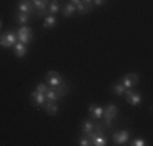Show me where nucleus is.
<instances>
[{"label":"nucleus","instance_id":"obj_1","mask_svg":"<svg viewBox=\"0 0 153 146\" xmlns=\"http://www.w3.org/2000/svg\"><path fill=\"white\" fill-rule=\"evenodd\" d=\"M16 38H18V42H23L28 46L33 41V29L28 26H21L16 32Z\"/></svg>","mask_w":153,"mask_h":146},{"label":"nucleus","instance_id":"obj_2","mask_svg":"<svg viewBox=\"0 0 153 146\" xmlns=\"http://www.w3.org/2000/svg\"><path fill=\"white\" fill-rule=\"evenodd\" d=\"M16 42H18V38H16V32H13V31H8L0 36V46L2 47L8 49V47H13Z\"/></svg>","mask_w":153,"mask_h":146},{"label":"nucleus","instance_id":"obj_3","mask_svg":"<svg viewBox=\"0 0 153 146\" xmlns=\"http://www.w3.org/2000/svg\"><path fill=\"white\" fill-rule=\"evenodd\" d=\"M121 85L126 88V89L134 88L135 85H138V75L137 73H127V75H124L121 78Z\"/></svg>","mask_w":153,"mask_h":146},{"label":"nucleus","instance_id":"obj_4","mask_svg":"<svg viewBox=\"0 0 153 146\" xmlns=\"http://www.w3.org/2000/svg\"><path fill=\"white\" fill-rule=\"evenodd\" d=\"M33 5H34V16H44L47 13L49 0H33Z\"/></svg>","mask_w":153,"mask_h":146},{"label":"nucleus","instance_id":"obj_5","mask_svg":"<svg viewBox=\"0 0 153 146\" xmlns=\"http://www.w3.org/2000/svg\"><path fill=\"white\" fill-rule=\"evenodd\" d=\"M119 114V107L116 104H108L106 107H103V117L104 120H114Z\"/></svg>","mask_w":153,"mask_h":146},{"label":"nucleus","instance_id":"obj_6","mask_svg":"<svg viewBox=\"0 0 153 146\" xmlns=\"http://www.w3.org/2000/svg\"><path fill=\"white\" fill-rule=\"evenodd\" d=\"M124 96H126V101L129 102L130 105H138V104H140V101H142V96L137 93V91H132V88L126 89Z\"/></svg>","mask_w":153,"mask_h":146},{"label":"nucleus","instance_id":"obj_7","mask_svg":"<svg viewBox=\"0 0 153 146\" xmlns=\"http://www.w3.org/2000/svg\"><path fill=\"white\" fill-rule=\"evenodd\" d=\"M93 7H94L93 0H80V3L75 7V12H78L80 15H86L93 10Z\"/></svg>","mask_w":153,"mask_h":146},{"label":"nucleus","instance_id":"obj_8","mask_svg":"<svg viewBox=\"0 0 153 146\" xmlns=\"http://www.w3.org/2000/svg\"><path fill=\"white\" fill-rule=\"evenodd\" d=\"M112 140H114L116 145H126L127 141H129V131L127 130H119L116 131V133H112Z\"/></svg>","mask_w":153,"mask_h":146},{"label":"nucleus","instance_id":"obj_9","mask_svg":"<svg viewBox=\"0 0 153 146\" xmlns=\"http://www.w3.org/2000/svg\"><path fill=\"white\" fill-rule=\"evenodd\" d=\"M46 81L49 83V86H57V85H60L64 80H62L60 73H57V72H47L46 73Z\"/></svg>","mask_w":153,"mask_h":146},{"label":"nucleus","instance_id":"obj_10","mask_svg":"<svg viewBox=\"0 0 153 146\" xmlns=\"http://www.w3.org/2000/svg\"><path fill=\"white\" fill-rule=\"evenodd\" d=\"M18 10L23 13H34V5H33V0H20V3H18Z\"/></svg>","mask_w":153,"mask_h":146},{"label":"nucleus","instance_id":"obj_11","mask_svg":"<svg viewBox=\"0 0 153 146\" xmlns=\"http://www.w3.org/2000/svg\"><path fill=\"white\" fill-rule=\"evenodd\" d=\"M30 101L33 105H44L46 104V96L41 93H38V91H33L31 96H30Z\"/></svg>","mask_w":153,"mask_h":146},{"label":"nucleus","instance_id":"obj_12","mask_svg":"<svg viewBox=\"0 0 153 146\" xmlns=\"http://www.w3.org/2000/svg\"><path fill=\"white\" fill-rule=\"evenodd\" d=\"M88 112H90V115H91V119H94V120H101V119H103V107L98 105V104H91V105H90Z\"/></svg>","mask_w":153,"mask_h":146},{"label":"nucleus","instance_id":"obj_13","mask_svg":"<svg viewBox=\"0 0 153 146\" xmlns=\"http://www.w3.org/2000/svg\"><path fill=\"white\" fill-rule=\"evenodd\" d=\"M15 18H16V23H18V24H21V26H26V24L30 23V20H31V15L23 13V12H20V10H18V13L15 15Z\"/></svg>","mask_w":153,"mask_h":146},{"label":"nucleus","instance_id":"obj_14","mask_svg":"<svg viewBox=\"0 0 153 146\" xmlns=\"http://www.w3.org/2000/svg\"><path fill=\"white\" fill-rule=\"evenodd\" d=\"M13 47H15V55L20 57V58L25 57L28 54V46H26V44H23V42H16Z\"/></svg>","mask_w":153,"mask_h":146},{"label":"nucleus","instance_id":"obj_15","mask_svg":"<svg viewBox=\"0 0 153 146\" xmlns=\"http://www.w3.org/2000/svg\"><path fill=\"white\" fill-rule=\"evenodd\" d=\"M44 109H46V114H49V115H56V114H57V111H59V105L56 104V101H46Z\"/></svg>","mask_w":153,"mask_h":146},{"label":"nucleus","instance_id":"obj_16","mask_svg":"<svg viewBox=\"0 0 153 146\" xmlns=\"http://www.w3.org/2000/svg\"><path fill=\"white\" fill-rule=\"evenodd\" d=\"M93 127H94V122H93L91 119L83 120V122H82V131H83V135H86V133H90V131H93Z\"/></svg>","mask_w":153,"mask_h":146},{"label":"nucleus","instance_id":"obj_17","mask_svg":"<svg viewBox=\"0 0 153 146\" xmlns=\"http://www.w3.org/2000/svg\"><path fill=\"white\" fill-rule=\"evenodd\" d=\"M56 24H57V20H56V16H54V15L46 16V20H44V28L46 29H52Z\"/></svg>","mask_w":153,"mask_h":146},{"label":"nucleus","instance_id":"obj_18","mask_svg":"<svg viewBox=\"0 0 153 146\" xmlns=\"http://www.w3.org/2000/svg\"><path fill=\"white\" fill-rule=\"evenodd\" d=\"M57 12H59V2H57V0H52V2H49V5H47V13L56 15Z\"/></svg>","mask_w":153,"mask_h":146},{"label":"nucleus","instance_id":"obj_19","mask_svg":"<svg viewBox=\"0 0 153 146\" xmlns=\"http://www.w3.org/2000/svg\"><path fill=\"white\" fill-rule=\"evenodd\" d=\"M74 13H75V5H74V3H70V2L65 3V5H64V15H65V16H72Z\"/></svg>","mask_w":153,"mask_h":146},{"label":"nucleus","instance_id":"obj_20","mask_svg":"<svg viewBox=\"0 0 153 146\" xmlns=\"http://www.w3.org/2000/svg\"><path fill=\"white\" fill-rule=\"evenodd\" d=\"M111 89H112V93L117 94V96H122V94L126 93V88H124V86L121 85V83H116V85H112Z\"/></svg>","mask_w":153,"mask_h":146},{"label":"nucleus","instance_id":"obj_21","mask_svg":"<svg viewBox=\"0 0 153 146\" xmlns=\"http://www.w3.org/2000/svg\"><path fill=\"white\" fill-rule=\"evenodd\" d=\"M47 89H49V86L44 85V83H38V85H36V91H38V93H41V94H46Z\"/></svg>","mask_w":153,"mask_h":146},{"label":"nucleus","instance_id":"obj_22","mask_svg":"<svg viewBox=\"0 0 153 146\" xmlns=\"http://www.w3.org/2000/svg\"><path fill=\"white\" fill-rule=\"evenodd\" d=\"M132 146H145L147 145V141L142 140V138H135V140H132V143H130Z\"/></svg>","mask_w":153,"mask_h":146},{"label":"nucleus","instance_id":"obj_23","mask_svg":"<svg viewBox=\"0 0 153 146\" xmlns=\"http://www.w3.org/2000/svg\"><path fill=\"white\" fill-rule=\"evenodd\" d=\"M78 145H80V146H88V145H90L88 138H86L85 135H83V136H82V138H80V140H78Z\"/></svg>","mask_w":153,"mask_h":146},{"label":"nucleus","instance_id":"obj_24","mask_svg":"<svg viewBox=\"0 0 153 146\" xmlns=\"http://www.w3.org/2000/svg\"><path fill=\"white\" fill-rule=\"evenodd\" d=\"M93 3L96 7H101V5H104V3H106V0H93Z\"/></svg>","mask_w":153,"mask_h":146},{"label":"nucleus","instance_id":"obj_25","mask_svg":"<svg viewBox=\"0 0 153 146\" xmlns=\"http://www.w3.org/2000/svg\"><path fill=\"white\" fill-rule=\"evenodd\" d=\"M70 3H74V5L76 7V5H78V3H80V0H70Z\"/></svg>","mask_w":153,"mask_h":146},{"label":"nucleus","instance_id":"obj_26","mask_svg":"<svg viewBox=\"0 0 153 146\" xmlns=\"http://www.w3.org/2000/svg\"><path fill=\"white\" fill-rule=\"evenodd\" d=\"M0 28H2V20H0Z\"/></svg>","mask_w":153,"mask_h":146}]
</instances>
